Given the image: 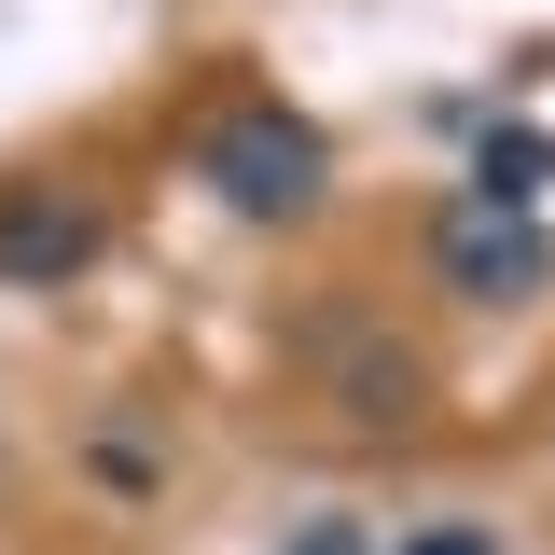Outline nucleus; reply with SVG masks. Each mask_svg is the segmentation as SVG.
Here are the masks:
<instances>
[{
	"label": "nucleus",
	"mask_w": 555,
	"mask_h": 555,
	"mask_svg": "<svg viewBox=\"0 0 555 555\" xmlns=\"http://www.w3.org/2000/svg\"><path fill=\"white\" fill-rule=\"evenodd\" d=\"M195 181L236 208V222H306V208L334 195V153H320V126H306V112H278V98H236V112H208Z\"/></svg>",
	"instance_id": "nucleus-1"
},
{
	"label": "nucleus",
	"mask_w": 555,
	"mask_h": 555,
	"mask_svg": "<svg viewBox=\"0 0 555 555\" xmlns=\"http://www.w3.org/2000/svg\"><path fill=\"white\" fill-rule=\"evenodd\" d=\"M112 250V208L83 181H0V292H69Z\"/></svg>",
	"instance_id": "nucleus-2"
},
{
	"label": "nucleus",
	"mask_w": 555,
	"mask_h": 555,
	"mask_svg": "<svg viewBox=\"0 0 555 555\" xmlns=\"http://www.w3.org/2000/svg\"><path fill=\"white\" fill-rule=\"evenodd\" d=\"M430 264H444V292H473V306H514V292H542L555 278V236L528 222V208H444L430 222Z\"/></svg>",
	"instance_id": "nucleus-3"
},
{
	"label": "nucleus",
	"mask_w": 555,
	"mask_h": 555,
	"mask_svg": "<svg viewBox=\"0 0 555 555\" xmlns=\"http://www.w3.org/2000/svg\"><path fill=\"white\" fill-rule=\"evenodd\" d=\"M542 181H555V139L542 126H486L473 139V208H528Z\"/></svg>",
	"instance_id": "nucleus-4"
},
{
	"label": "nucleus",
	"mask_w": 555,
	"mask_h": 555,
	"mask_svg": "<svg viewBox=\"0 0 555 555\" xmlns=\"http://www.w3.org/2000/svg\"><path fill=\"white\" fill-rule=\"evenodd\" d=\"M278 555H375V528H347V514H320V528H292Z\"/></svg>",
	"instance_id": "nucleus-5"
},
{
	"label": "nucleus",
	"mask_w": 555,
	"mask_h": 555,
	"mask_svg": "<svg viewBox=\"0 0 555 555\" xmlns=\"http://www.w3.org/2000/svg\"><path fill=\"white\" fill-rule=\"evenodd\" d=\"M403 555H486V542H459V528H430V542H403Z\"/></svg>",
	"instance_id": "nucleus-6"
}]
</instances>
